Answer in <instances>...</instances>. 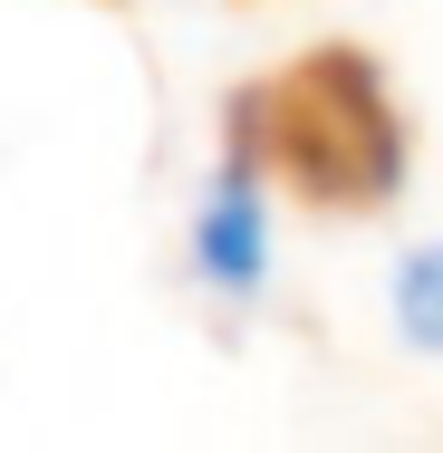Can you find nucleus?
<instances>
[{
    "mask_svg": "<svg viewBox=\"0 0 443 453\" xmlns=\"http://www.w3.org/2000/svg\"><path fill=\"white\" fill-rule=\"evenodd\" d=\"M232 174H279L318 212H376L405 183V116L366 49H309L232 96Z\"/></svg>",
    "mask_w": 443,
    "mask_h": 453,
    "instance_id": "f257e3e1",
    "label": "nucleus"
},
{
    "mask_svg": "<svg viewBox=\"0 0 443 453\" xmlns=\"http://www.w3.org/2000/svg\"><path fill=\"white\" fill-rule=\"evenodd\" d=\"M193 251H202V271L222 280V289H261V203H251V174H232L212 203H202V222H193Z\"/></svg>",
    "mask_w": 443,
    "mask_h": 453,
    "instance_id": "f03ea898",
    "label": "nucleus"
},
{
    "mask_svg": "<svg viewBox=\"0 0 443 453\" xmlns=\"http://www.w3.org/2000/svg\"><path fill=\"white\" fill-rule=\"evenodd\" d=\"M395 299H405V338H415V348H443V242L405 261Z\"/></svg>",
    "mask_w": 443,
    "mask_h": 453,
    "instance_id": "7ed1b4c3",
    "label": "nucleus"
}]
</instances>
